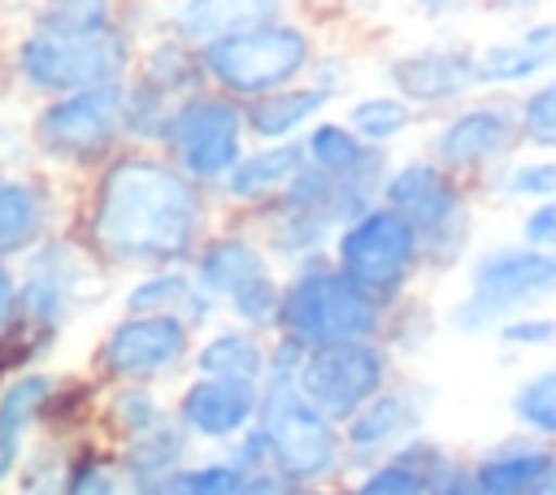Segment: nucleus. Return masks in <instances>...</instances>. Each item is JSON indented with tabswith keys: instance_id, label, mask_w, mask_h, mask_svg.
I'll return each instance as SVG.
<instances>
[{
	"instance_id": "nucleus-1",
	"label": "nucleus",
	"mask_w": 556,
	"mask_h": 495,
	"mask_svg": "<svg viewBox=\"0 0 556 495\" xmlns=\"http://www.w3.org/2000/svg\"><path fill=\"white\" fill-rule=\"evenodd\" d=\"M217 221V200L161 148L126 143L74 187L70 230L122 282L143 269L187 265Z\"/></svg>"
},
{
	"instance_id": "nucleus-2",
	"label": "nucleus",
	"mask_w": 556,
	"mask_h": 495,
	"mask_svg": "<svg viewBox=\"0 0 556 495\" xmlns=\"http://www.w3.org/2000/svg\"><path fill=\"white\" fill-rule=\"evenodd\" d=\"M117 278L78 243L65 226L17 265V308L0 347V378L13 369L43 365L65 330L96 304L113 300Z\"/></svg>"
},
{
	"instance_id": "nucleus-3",
	"label": "nucleus",
	"mask_w": 556,
	"mask_h": 495,
	"mask_svg": "<svg viewBox=\"0 0 556 495\" xmlns=\"http://www.w3.org/2000/svg\"><path fill=\"white\" fill-rule=\"evenodd\" d=\"M382 204L413 221L426 252V278H452L482 243V195L473 182L447 174L421 148L391 156L382 178Z\"/></svg>"
},
{
	"instance_id": "nucleus-4",
	"label": "nucleus",
	"mask_w": 556,
	"mask_h": 495,
	"mask_svg": "<svg viewBox=\"0 0 556 495\" xmlns=\"http://www.w3.org/2000/svg\"><path fill=\"white\" fill-rule=\"evenodd\" d=\"M135 52L139 39L126 26L100 35H52L22 22L4 35V87L17 104H39L87 87H113L130 78Z\"/></svg>"
},
{
	"instance_id": "nucleus-5",
	"label": "nucleus",
	"mask_w": 556,
	"mask_h": 495,
	"mask_svg": "<svg viewBox=\"0 0 556 495\" xmlns=\"http://www.w3.org/2000/svg\"><path fill=\"white\" fill-rule=\"evenodd\" d=\"M556 304V252L530 248L517 234L482 239L460 269V291L443 308V330L456 339H491V330L526 308Z\"/></svg>"
},
{
	"instance_id": "nucleus-6",
	"label": "nucleus",
	"mask_w": 556,
	"mask_h": 495,
	"mask_svg": "<svg viewBox=\"0 0 556 495\" xmlns=\"http://www.w3.org/2000/svg\"><path fill=\"white\" fill-rule=\"evenodd\" d=\"M26 135L35 165L78 187L126 148V82L26 104Z\"/></svg>"
},
{
	"instance_id": "nucleus-7",
	"label": "nucleus",
	"mask_w": 556,
	"mask_h": 495,
	"mask_svg": "<svg viewBox=\"0 0 556 495\" xmlns=\"http://www.w3.org/2000/svg\"><path fill=\"white\" fill-rule=\"evenodd\" d=\"M200 291H208L222 304L226 321L252 326L261 334H274L278 300H282V269L265 252L252 221L222 217L187 261Z\"/></svg>"
},
{
	"instance_id": "nucleus-8",
	"label": "nucleus",
	"mask_w": 556,
	"mask_h": 495,
	"mask_svg": "<svg viewBox=\"0 0 556 495\" xmlns=\"http://www.w3.org/2000/svg\"><path fill=\"white\" fill-rule=\"evenodd\" d=\"M321 43L326 39L317 26L287 13L278 22H265L256 30H243V35H230V39L204 48L200 52L204 87H213L239 104L282 91V87H295L313 74Z\"/></svg>"
},
{
	"instance_id": "nucleus-9",
	"label": "nucleus",
	"mask_w": 556,
	"mask_h": 495,
	"mask_svg": "<svg viewBox=\"0 0 556 495\" xmlns=\"http://www.w3.org/2000/svg\"><path fill=\"white\" fill-rule=\"evenodd\" d=\"M382 326H387V304L365 295L348 274H339L330 265V256L295 265L282 274L274 339L317 347V343L382 339Z\"/></svg>"
},
{
	"instance_id": "nucleus-10",
	"label": "nucleus",
	"mask_w": 556,
	"mask_h": 495,
	"mask_svg": "<svg viewBox=\"0 0 556 495\" xmlns=\"http://www.w3.org/2000/svg\"><path fill=\"white\" fill-rule=\"evenodd\" d=\"M256 434L265 447V469L278 473L287 486H343L348 478V447L343 426L317 412L291 382L261 386V417Z\"/></svg>"
},
{
	"instance_id": "nucleus-11",
	"label": "nucleus",
	"mask_w": 556,
	"mask_h": 495,
	"mask_svg": "<svg viewBox=\"0 0 556 495\" xmlns=\"http://www.w3.org/2000/svg\"><path fill=\"white\" fill-rule=\"evenodd\" d=\"M330 265L348 274L365 295L382 300L387 308L404 295L421 291L426 282V252L421 234L408 217H400L391 204L374 200L356 217H348L330 239Z\"/></svg>"
},
{
	"instance_id": "nucleus-12",
	"label": "nucleus",
	"mask_w": 556,
	"mask_h": 495,
	"mask_svg": "<svg viewBox=\"0 0 556 495\" xmlns=\"http://www.w3.org/2000/svg\"><path fill=\"white\" fill-rule=\"evenodd\" d=\"M191 347L195 330L178 313H113L87 352V373L96 386H161L191 369Z\"/></svg>"
},
{
	"instance_id": "nucleus-13",
	"label": "nucleus",
	"mask_w": 556,
	"mask_h": 495,
	"mask_svg": "<svg viewBox=\"0 0 556 495\" xmlns=\"http://www.w3.org/2000/svg\"><path fill=\"white\" fill-rule=\"evenodd\" d=\"M417 148L447 174L482 187L513 152H521L517 109L504 91H473L469 100L426 117Z\"/></svg>"
},
{
	"instance_id": "nucleus-14",
	"label": "nucleus",
	"mask_w": 556,
	"mask_h": 495,
	"mask_svg": "<svg viewBox=\"0 0 556 495\" xmlns=\"http://www.w3.org/2000/svg\"><path fill=\"white\" fill-rule=\"evenodd\" d=\"M248 122H243V104L200 87L191 96H182L169 113L161 152L208 195L226 182V174L239 165V156L248 152Z\"/></svg>"
},
{
	"instance_id": "nucleus-15",
	"label": "nucleus",
	"mask_w": 556,
	"mask_h": 495,
	"mask_svg": "<svg viewBox=\"0 0 556 495\" xmlns=\"http://www.w3.org/2000/svg\"><path fill=\"white\" fill-rule=\"evenodd\" d=\"M400 378V360L382 339H352V343H317L300 352L291 386L330 421H348L365 408L378 391Z\"/></svg>"
},
{
	"instance_id": "nucleus-16",
	"label": "nucleus",
	"mask_w": 556,
	"mask_h": 495,
	"mask_svg": "<svg viewBox=\"0 0 556 495\" xmlns=\"http://www.w3.org/2000/svg\"><path fill=\"white\" fill-rule=\"evenodd\" d=\"M473 39L465 35H430L417 43L387 48L374 65L378 87L408 100L421 117H434L460 100H469L478 87V56Z\"/></svg>"
},
{
	"instance_id": "nucleus-17",
	"label": "nucleus",
	"mask_w": 556,
	"mask_h": 495,
	"mask_svg": "<svg viewBox=\"0 0 556 495\" xmlns=\"http://www.w3.org/2000/svg\"><path fill=\"white\" fill-rule=\"evenodd\" d=\"M74 217V182L43 165L0 174V265H22Z\"/></svg>"
},
{
	"instance_id": "nucleus-18",
	"label": "nucleus",
	"mask_w": 556,
	"mask_h": 495,
	"mask_svg": "<svg viewBox=\"0 0 556 495\" xmlns=\"http://www.w3.org/2000/svg\"><path fill=\"white\" fill-rule=\"evenodd\" d=\"M434 412V386L421 378H395L387 391H378L365 408H356L343 421V447H348V473L361 465H374L382 456H395L408 439L426 434Z\"/></svg>"
},
{
	"instance_id": "nucleus-19",
	"label": "nucleus",
	"mask_w": 556,
	"mask_h": 495,
	"mask_svg": "<svg viewBox=\"0 0 556 495\" xmlns=\"http://www.w3.org/2000/svg\"><path fill=\"white\" fill-rule=\"evenodd\" d=\"M174 421L187 430L191 443H208V447H230L239 443L256 417H261V386L252 382H230V378H204V373H187L169 399Z\"/></svg>"
},
{
	"instance_id": "nucleus-20",
	"label": "nucleus",
	"mask_w": 556,
	"mask_h": 495,
	"mask_svg": "<svg viewBox=\"0 0 556 495\" xmlns=\"http://www.w3.org/2000/svg\"><path fill=\"white\" fill-rule=\"evenodd\" d=\"M473 56H478V87L482 91L517 96L530 82L556 74V9L504 26L500 35L482 39L473 48Z\"/></svg>"
},
{
	"instance_id": "nucleus-21",
	"label": "nucleus",
	"mask_w": 556,
	"mask_h": 495,
	"mask_svg": "<svg viewBox=\"0 0 556 495\" xmlns=\"http://www.w3.org/2000/svg\"><path fill=\"white\" fill-rule=\"evenodd\" d=\"M61 391V373L30 365L0 378V486L13 482L26 452L52 421V399Z\"/></svg>"
},
{
	"instance_id": "nucleus-22",
	"label": "nucleus",
	"mask_w": 556,
	"mask_h": 495,
	"mask_svg": "<svg viewBox=\"0 0 556 495\" xmlns=\"http://www.w3.org/2000/svg\"><path fill=\"white\" fill-rule=\"evenodd\" d=\"M300 152H304V165L330 174L334 182L361 191L365 200H378L382 195V178H387V165L391 156L369 148L343 117L339 109L326 113L321 122H313L304 135H300Z\"/></svg>"
},
{
	"instance_id": "nucleus-23",
	"label": "nucleus",
	"mask_w": 556,
	"mask_h": 495,
	"mask_svg": "<svg viewBox=\"0 0 556 495\" xmlns=\"http://www.w3.org/2000/svg\"><path fill=\"white\" fill-rule=\"evenodd\" d=\"M304 169V152L300 143H248V152L239 156V165L226 174V182L213 191L222 217H256L261 208H269L291 178Z\"/></svg>"
},
{
	"instance_id": "nucleus-24",
	"label": "nucleus",
	"mask_w": 556,
	"mask_h": 495,
	"mask_svg": "<svg viewBox=\"0 0 556 495\" xmlns=\"http://www.w3.org/2000/svg\"><path fill=\"white\" fill-rule=\"evenodd\" d=\"M113 304L117 313H178L195 334L222 321V304L195 287L187 265H161V269L122 278L113 291Z\"/></svg>"
},
{
	"instance_id": "nucleus-25",
	"label": "nucleus",
	"mask_w": 556,
	"mask_h": 495,
	"mask_svg": "<svg viewBox=\"0 0 556 495\" xmlns=\"http://www.w3.org/2000/svg\"><path fill=\"white\" fill-rule=\"evenodd\" d=\"M287 13H291V0H169L165 4V30L204 52L230 35L256 30V26L278 22Z\"/></svg>"
},
{
	"instance_id": "nucleus-26",
	"label": "nucleus",
	"mask_w": 556,
	"mask_h": 495,
	"mask_svg": "<svg viewBox=\"0 0 556 495\" xmlns=\"http://www.w3.org/2000/svg\"><path fill=\"white\" fill-rule=\"evenodd\" d=\"M269 347H274V334H261L252 326H239V321L222 317V321H213L208 330L195 334L191 369L187 373L265 386V378H269Z\"/></svg>"
},
{
	"instance_id": "nucleus-27",
	"label": "nucleus",
	"mask_w": 556,
	"mask_h": 495,
	"mask_svg": "<svg viewBox=\"0 0 556 495\" xmlns=\"http://www.w3.org/2000/svg\"><path fill=\"white\" fill-rule=\"evenodd\" d=\"M339 109V96H330L317 82H295L269 96H256L243 104V122H248V139L252 143H300V135L321 122L326 113Z\"/></svg>"
},
{
	"instance_id": "nucleus-28",
	"label": "nucleus",
	"mask_w": 556,
	"mask_h": 495,
	"mask_svg": "<svg viewBox=\"0 0 556 495\" xmlns=\"http://www.w3.org/2000/svg\"><path fill=\"white\" fill-rule=\"evenodd\" d=\"M552 443L534 439V434H504V439H491L486 447H478L473 456H465V469L473 473V482L486 491V495H530L552 460Z\"/></svg>"
},
{
	"instance_id": "nucleus-29",
	"label": "nucleus",
	"mask_w": 556,
	"mask_h": 495,
	"mask_svg": "<svg viewBox=\"0 0 556 495\" xmlns=\"http://www.w3.org/2000/svg\"><path fill=\"white\" fill-rule=\"evenodd\" d=\"M339 117L369 143V148H378V152H387V156H400L413 139H421V126H426V117L408 104V100H400L395 91H387V87H356L352 96H343L339 100Z\"/></svg>"
},
{
	"instance_id": "nucleus-30",
	"label": "nucleus",
	"mask_w": 556,
	"mask_h": 495,
	"mask_svg": "<svg viewBox=\"0 0 556 495\" xmlns=\"http://www.w3.org/2000/svg\"><path fill=\"white\" fill-rule=\"evenodd\" d=\"M130 87L156 96V100H169L178 104L182 96L200 91L204 87V69H200V48H191L187 39L169 35V30H156L139 43L135 52V69L126 78Z\"/></svg>"
},
{
	"instance_id": "nucleus-31",
	"label": "nucleus",
	"mask_w": 556,
	"mask_h": 495,
	"mask_svg": "<svg viewBox=\"0 0 556 495\" xmlns=\"http://www.w3.org/2000/svg\"><path fill=\"white\" fill-rule=\"evenodd\" d=\"M252 230L261 234L265 252L274 256V265L287 274L295 265H308V261H321L330 252V239H334V226L321 221L317 213L308 208H295L287 200H274L269 208H261L256 217H248Z\"/></svg>"
},
{
	"instance_id": "nucleus-32",
	"label": "nucleus",
	"mask_w": 556,
	"mask_h": 495,
	"mask_svg": "<svg viewBox=\"0 0 556 495\" xmlns=\"http://www.w3.org/2000/svg\"><path fill=\"white\" fill-rule=\"evenodd\" d=\"M191 447H195V443L187 439V430H182V426L174 421V412H169L165 421H156L152 430H143V434L117 443L113 452H117V465H122L130 491H152V486H161L174 469H182V465L191 460Z\"/></svg>"
},
{
	"instance_id": "nucleus-33",
	"label": "nucleus",
	"mask_w": 556,
	"mask_h": 495,
	"mask_svg": "<svg viewBox=\"0 0 556 495\" xmlns=\"http://www.w3.org/2000/svg\"><path fill=\"white\" fill-rule=\"evenodd\" d=\"M96 426L109 434V447L152 430L156 421L169 417V404L161 399V386L148 382H117V386H96Z\"/></svg>"
},
{
	"instance_id": "nucleus-34",
	"label": "nucleus",
	"mask_w": 556,
	"mask_h": 495,
	"mask_svg": "<svg viewBox=\"0 0 556 495\" xmlns=\"http://www.w3.org/2000/svg\"><path fill=\"white\" fill-rule=\"evenodd\" d=\"M482 204H500V208H526L539 200L556 195V152H513L482 187H478Z\"/></svg>"
},
{
	"instance_id": "nucleus-35",
	"label": "nucleus",
	"mask_w": 556,
	"mask_h": 495,
	"mask_svg": "<svg viewBox=\"0 0 556 495\" xmlns=\"http://www.w3.org/2000/svg\"><path fill=\"white\" fill-rule=\"evenodd\" d=\"M508 417H513V430L556 447V360H543L513 382Z\"/></svg>"
},
{
	"instance_id": "nucleus-36",
	"label": "nucleus",
	"mask_w": 556,
	"mask_h": 495,
	"mask_svg": "<svg viewBox=\"0 0 556 495\" xmlns=\"http://www.w3.org/2000/svg\"><path fill=\"white\" fill-rule=\"evenodd\" d=\"M439 330H443V308H434L421 291H413V295H404L400 304L387 308L382 343H387V347L395 352V360L404 365V360L421 356V352L439 339Z\"/></svg>"
},
{
	"instance_id": "nucleus-37",
	"label": "nucleus",
	"mask_w": 556,
	"mask_h": 495,
	"mask_svg": "<svg viewBox=\"0 0 556 495\" xmlns=\"http://www.w3.org/2000/svg\"><path fill=\"white\" fill-rule=\"evenodd\" d=\"M22 22L52 35H100L122 26V0H39Z\"/></svg>"
},
{
	"instance_id": "nucleus-38",
	"label": "nucleus",
	"mask_w": 556,
	"mask_h": 495,
	"mask_svg": "<svg viewBox=\"0 0 556 495\" xmlns=\"http://www.w3.org/2000/svg\"><path fill=\"white\" fill-rule=\"evenodd\" d=\"M61 495H130V482L109 443H74Z\"/></svg>"
},
{
	"instance_id": "nucleus-39",
	"label": "nucleus",
	"mask_w": 556,
	"mask_h": 495,
	"mask_svg": "<svg viewBox=\"0 0 556 495\" xmlns=\"http://www.w3.org/2000/svg\"><path fill=\"white\" fill-rule=\"evenodd\" d=\"M434 482L408 460V456H382L374 465H361L343 478V495H430Z\"/></svg>"
},
{
	"instance_id": "nucleus-40",
	"label": "nucleus",
	"mask_w": 556,
	"mask_h": 495,
	"mask_svg": "<svg viewBox=\"0 0 556 495\" xmlns=\"http://www.w3.org/2000/svg\"><path fill=\"white\" fill-rule=\"evenodd\" d=\"M248 469L235 465L226 452L213 460H187L182 469H174L161 486H152V495H239Z\"/></svg>"
},
{
	"instance_id": "nucleus-41",
	"label": "nucleus",
	"mask_w": 556,
	"mask_h": 495,
	"mask_svg": "<svg viewBox=\"0 0 556 495\" xmlns=\"http://www.w3.org/2000/svg\"><path fill=\"white\" fill-rule=\"evenodd\" d=\"M517 109V135L530 152H556V74L530 82L513 96Z\"/></svg>"
},
{
	"instance_id": "nucleus-42",
	"label": "nucleus",
	"mask_w": 556,
	"mask_h": 495,
	"mask_svg": "<svg viewBox=\"0 0 556 495\" xmlns=\"http://www.w3.org/2000/svg\"><path fill=\"white\" fill-rule=\"evenodd\" d=\"M491 343L508 356H547L556 352V308H526L504 317L491 330Z\"/></svg>"
},
{
	"instance_id": "nucleus-43",
	"label": "nucleus",
	"mask_w": 556,
	"mask_h": 495,
	"mask_svg": "<svg viewBox=\"0 0 556 495\" xmlns=\"http://www.w3.org/2000/svg\"><path fill=\"white\" fill-rule=\"evenodd\" d=\"M35 165L30 135H26V104L0 100V174L4 169H26Z\"/></svg>"
},
{
	"instance_id": "nucleus-44",
	"label": "nucleus",
	"mask_w": 556,
	"mask_h": 495,
	"mask_svg": "<svg viewBox=\"0 0 556 495\" xmlns=\"http://www.w3.org/2000/svg\"><path fill=\"white\" fill-rule=\"evenodd\" d=\"M308 82H317V87H326L330 96H352L356 91V56L348 52V48H339V43H321V52H317V61H313V74H308Z\"/></svg>"
},
{
	"instance_id": "nucleus-45",
	"label": "nucleus",
	"mask_w": 556,
	"mask_h": 495,
	"mask_svg": "<svg viewBox=\"0 0 556 495\" xmlns=\"http://www.w3.org/2000/svg\"><path fill=\"white\" fill-rule=\"evenodd\" d=\"M513 234H517L521 243H530V248L556 252V195L517 208V226H513Z\"/></svg>"
},
{
	"instance_id": "nucleus-46",
	"label": "nucleus",
	"mask_w": 556,
	"mask_h": 495,
	"mask_svg": "<svg viewBox=\"0 0 556 495\" xmlns=\"http://www.w3.org/2000/svg\"><path fill=\"white\" fill-rule=\"evenodd\" d=\"M413 17L421 22H434V26H447V22H460L469 13H478V0H400Z\"/></svg>"
},
{
	"instance_id": "nucleus-47",
	"label": "nucleus",
	"mask_w": 556,
	"mask_h": 495,
	"mask_svg": "<svg viewBox=\"0 0 556 495\" xmlns=\"http://www.w3.org/2000/svg\"><path fill=\"white\" fill-rule=\"evenodd\" d=\"M556 0H478V13L513 26V22H526V17H539V13H552Z\"/></svg>"
},
{
	"instance_id": "nucleus-48",
	"label": "nucleus",
	"mask_w": 556,
	"mask_h": 495,
	"mask_svg": "<svg viewBox=\"0 0 556 495\" xmlns=\"http://www.w3.org/2000/svg\"><path fill=\"white\" fill-rule=\"evenodd\" d=\"M13 308H17V269L0 265V347H4L9 326H13Z\"/></svg>"
},
{
	"instance_id": "nucleus-49",
	"label": "nucleus",
	"mask_w": 556,
	"mask_h": 495,
	"mask_svg": "<svg viewBox=\"0 0 556 495\" xmlns=\"http://www.w3.org/2000/svg\"><path fill=\"white\" fill-rule=\"evenodd\" d=\"M430 495H486V491L473 482V473H469V469H465V460H460L452 473H443V478L434 482V491H430Z\"/></svg>"
},
{
	"instance_id": "nucleus-50",
	"label": "nucleus",
	"mask_w": 556,
	"mask_h": 495,
	"mask_svg": "<svg viewBox=\"0 0 556 495\" xmlns=\"http://www.w3.org/2000/svg\"><path fill=\"white\" fill-rule=\"evenodd\" d=\"M239 495H295V486H287L278 473L261 469V473H248V478H243Z\"/></svg>"
},
{
	"instance_id": "nucleus-51",
	"label": "nucleus",
	"mask_w": 556,
	"mask_h": 495,
	"mask_svg": "<svg viewBox=\"0 0 556 495\" xmlns=\"http://www.w3.org/2000/svg\"><path fill=\"white\" fill-rule=\"evenodd\" d=\"M530 495H556V452H552V460H547V469H543V478Z\"/></svg>"
},
{
	"instance_id": "nucleus-52",
	"label": "nucleus",
	"mask_w": 556,
	"mask_h": 495,
	"mask_svg": "<svg viewBox=\"0 0 556 495\" xmlns=\"http://www.w3.org/2000/svg\"><path fill=\"white\" fill-rule=\"evenodd\" d=\"M39 0H0V17H9V13H17V17H26L30 9H35Z\"/></svg>"
},
{
	"instance_id": "nucleus-53",
	"label": "nucleus",
	"mask_w": 556,
	"mask_h": 495,
	"mask_svg": "<svg viewBox=\"0 0 556 495\" xmlns=\"http://www.w3.org/2000/svg\"><path fill=\"white\" fill-rule=\"evenodd\" d=\"M295 495H343V486H304Z\"/></svg>"
},
{
	"instance_id": "nucleus-54",
	"label": "nucleus",
	"mask_w": 556,
	"mask_h": 495,
	"mask_svg": "<svg viewBox=\"0 0 556 495\" xmlns=\"http://www.w3.org/2000/svg\"><path fill=\"white\" fill-rule=\"evenodd\" d=\"M0 100H9V87H4V30H0Z\"/></svg>"
},
{
	"instance_id": "nucleus-55",
	"label": "nucleus",
	"mask_w": 556,
	"mask_h": 495,
	"mask_svg": "<svg viewBox=\"0 0 556 495\" xmlns=\"http://www.w3.org/2000/svg\"><path fill=\"white\" fill-rule=\"evenodd\" d=\"M130 495H152V491H130Z\"/></svg>"
}]
</instances>
